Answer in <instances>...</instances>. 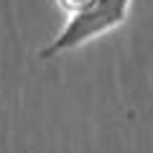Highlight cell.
Masks as SVG:
<instances>
[{"instance_id":"6da1fadb","label":"cell","mask_w":153,"mask_h":153,"mask_svg":"<svg viewBox=\"0 0 153 153\" xmlns=\"http://www.w3.org/2000/svg\"><path fill=\"white\" fill-rule=\"evenodd\" d=\"M130 5L133 0H94L84 13L66 18L56 38L38 51V59H54L64 51L79 49L94 38L120 28L130 16Z\"/></svg>"},{"instance_id":"7a4b0ae2","label":"cell","mask_w":153,"mask_h":153,"mask_svg":"<svg viewBox=\"0 0 153 153\" xmlns=\"http://www.w3.org/2000/svg\"><path fill=\"white\" fill-rule=\"evenodd\" d=\"M54 3H56V8H59L66 18H71V16L84 13V10H87V8L94 3V0H54Z\"/></svg>"}]
</instances>
